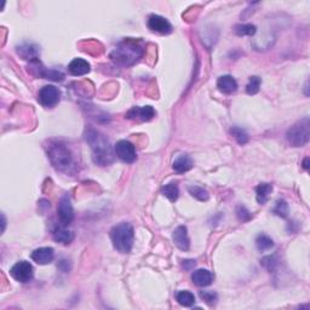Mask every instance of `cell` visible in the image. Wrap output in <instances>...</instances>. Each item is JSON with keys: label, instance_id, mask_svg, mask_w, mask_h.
<instances>
[{"label": "cell", "instance_id": "836d02e7", "mask_svg": "<svg viewBox=\"0 0 310 310\" xmlns=\"http://www.w3.org/2000/svg\"><path fill=\"white\" fill-rule=\"evenodd\" d=\"M308 161H309V157H306V159H304V168H306V170H308L309 168V165H308Z\"/></svg>", "mask_w": 310, "mask_h": 310}, {"label": "cell", "instance_id": "5b68a950", "mask_svg": "<svg viewBox=\"0 0 310 310\" xmlns=\"http://www.w3.org/2000/svg\"><path fill=\"white\" fill-rule=\"evenodd\" d=\"M310 137V121L309 118L302 119L296 122L286 133L287 142L292 147H303L309 142Z\"/></svg>", "mask_w": 310, "mask_h": 310}, {"label": "cell", "instance_id": "44dd1931", "mask_svg": "<svg viewBox=\"0 0 310 310\" xmlns=\"http://www.w3.org/2000/svg\"><path fill=\"white\" fill-rule=\"evenodd\" d=\"M53 239L59 244L68 245L73 241L74 239V235L70 230L66 229V228H57V229L53 232Z\"/></svg>", "mask_w": 310, "mask_h": 310}, {"label": "cell", "instance_id": "8fae6325", "mask_svg": "<svg viewBox=\"0 0 310 310\" xmlns=\"http://www.w3.org/2000/svg\"><path fill=\"white\" fill-rule=\"evenodd\" d=\"M148 28L155 33L168 34L172 32V24L162 16L151 15L148 18Z\"/></svg>", "mask_w": 310, "mask_h": 310}, {"label": "cell", "instance_id": "4316f807", "mask_svg": "<svg viewBox=\"0 0 310 310\" xmlns=\"http://www.w3.org/2000/svg\"><path fill=\"white\" fill-rule=\"evenodd\" d=\"M230 133H232L233 137L235 138L236 142L241 144V146H244V144L249 142V135H247V132L245 131L244 129H241V127L233 126L232 129H230Z\"/></svg>", "mask_w": 310, "mask_h": 310}, {"label": "cell", "instance_id": "83f0119b", "mask_svg": "<svg viewBox=\"0 0 310 310\" xmlns=\"http://www.w3.org/2000/svg\"><path fill=\"white\" fill-rule=\"evenodd\" d=\"M260 264L263 268H265L268 271H274L279 265V259H277L276 256H266L260 260Z\"/></svg>", "mask_w": 310, "mask_h": 310}, {"label": "cell", "instance_id": "d4e9b609", "mask_svg": "<svg viewBox=\"0 0 310 310\" xmlns=\"http://www.w3.org/2000/svg\"><path fill=\"white\" fill-rule=\"evenodd\" d=\"M188 192L193 198H195V199H198L199 201H207L210 199V194L207 193V190L201 188V187L189 186Z\"/></svg>", "mask_w": 310, "mask_h": 310}, {"label": "cell", "instance_id": "30bf717a", "mask_svg": "<svg viewBox=\"0 0 310 310\" xmlns=\"http://www.w3.org/2000/svg\"><path fill=\"white\" fill-rule=\"evenodd\" d=\"M57 213H58L59 222L62 223L63 227H68L72 224L73 219H74V210H73L72 203H70L69 198L64 195L61 200H59L58 207H57Z\"/></svg>", "mask_w": 310, "mask_h": 310}, {"label": "cell", "instance_id": "7a4b0ae2", "mask_svg": "<svg viewBox=\"0 0 310 310\" xmlns=\"http://www.w3.org/2000/svg\"><path fill=\"white\" fill-rule=\"evenodd\" d=\"M143 56L142 43L135 39H126L114 49L110 58L121 66H132Z\"/></svg>", "mask_w": 310, "mask_h": 310}, {"label": "cell", "instance_id": "277c9868", "mask_svg": "<svg viewBox=\"0 0 310 310\" xmlns=\"http://www.w3.org/2000/svg\"><path fill=\"white\" fill-rule=\"evenodd\" d=\"M110 239L116 251L121 252V254H129L131 252L133 240H135L133 227L126 222H121L114 225L110 230Z\"/></svg>", "mask_w": 310, "mask_h": 310}, {"label": "cell", "instance_id": "3957f363", "mask_svg": "<svg viewBox=\"0 0 310 310\" xmlns=\"http://www.w3.org/2000/svg\"><path fill=\"white\" fill-rule=\"evenodd\" d=\"M48 156L50 159L52 166L56 170L61 171V172H68L70 168L74 166L73 155L70 153L69 148L61 142L51 141L49 143Z\"/></svg>", "mask_w": 310, "mask_h": 310}, {"label": "cell", "instance_id": "e0dca14e", "mask_svg": "<svg viewBox=\"0 0 310 310\" xmlns=\"http://www.w3.org/2000/svg\"><path fill=\"white\" fill-rule=\"evenodd\" d=\"M217 88L223 94L230 95L238 90V83H236V80L232 75H222L217 80Z\"/></svg>", "mask_w": 310, "mask_h": 310}, {"label": "cell", "instance_id": "603a6c76", "mask_svg": "<svg viewBox=\"0 0 310 310\" xmlns=\"http://www.w3.org/2000/svg\"><path fill=\"white\" fill-rule=\"evenodd\" d=\"M176 299L181 306L183 307H192L195 303V297L189 291H179L176 295Z\"/></svg>", "mask_w": 310, "mask_h": 310}, {"label": "cell", "instance_id": "e575fe53", "mask_svg": "<svg viewBox=\"0 0 310 310\" xmlns=\"http://www.w3.org/2000/svg\"><path fill=\"white\" fill-rule=\"evenodd\" d=\"M1 217H2V232H4V230H5V224H6V221H5V216H4V214H2Z\"/></svg>", "mask_w": 310, "mask_h": 310}, {"label": "cell", "instance_id": "f546056e", "mask_svg": "<svg viewBox=\"0 0 310 310\" xmlns=\"http://www.w3.org/2000/svg\"><path fill=\"white\" fill-rule=\"evenodd\" d=\"M273 212L279 217H281V218H286L288 216V204L282 199L277 200Z\"/></svg>", "mask_w": 310, "mask_h": 310}, {"label": "cell", "instance_id": "484cf974", "mask_svg": "<svg viewBox=\"0 0 310 310\" xmlns=\"http://www.w3.org/2000/svg\"><path fill=\"white\" fill-rule=\"evenodd\" d=\"M234 32H235L236 35H240V37H244V35L252 37L257 32V27L255 24H238L234 28Z\"/></svg>", "mask_w": 310, "mask_h": 310}, {"label": "cell", "instance_id": "f1b7e54d", "mask_svg": "<svg viewBox=\"0 0 310 310\" xmlns=\"http://www.w3.org/2000/svg\"><path fill=\"white\" fill-rule=\"evenodd\" d=\"M260 84H262V80H260L259 77H251L249 80V84L246 85V92L249 95H256L259 91Z\"/></svg>", "mask_w": 310, "mask_h": 310}, {"label": "cell", "instance_id": "9a60e30c", "mask_svg": "<svg viewBox=\"0 0 310 310\" xmlns=\"http://www.w3.org/2000/svg\"><path fill=\"white\" fill-rule=\"evenodd\" d=\"M192 281L199 287L210 286L213 281V274L207 269H198L192 274Z\"/></svg>", "mask_w": 310, "mask_h": 310}, {"label": "cell", "instance_id": "d6a6232c", "mask_svg": "<svg viewBox=\"0 0 310 310\" xmlns=\"http://www.w3.org/2000/svg\"><path fill=\"white\" fill-rule=\"evenodd\" d=\"M195 264H197V263H195V260H193V259L183 260V266H184V269H187V270H190L193 266H195Z\"/></svg>", "mask_w": 310, "mask_h": 310}, {"label": "cell", "instance_id": "2e32d148", "mask_svg": "<svg viewBox=\"0 0 310 310\" xmlns=\"http://www.w3.org/2000/svg\"><path fill=\"white\" fill-rule=\"evenodd\" d=\"M90 69H91V66L84 58H74L68 64V72L72 75H74V77H80V75L88 74Z\"/></svg>", "mask_w": 310, "mask_h": 310}, {"label": "cell", "instance_id": "1f68e13d", "mask_svg": "<svg viewBox=\"0 0 310 310\" xmlns=\"http://www.w3.org/2000/svg\"><path fill=\"white\" fill-rule=\"evenodd\" d=\"M236 214H238V218L243 222L250 221L252 217L251 213H250V211L247 210L245 206H238V208H236Z\"/></svg>", "mask_w": 310, "mask_h": 310}, {"label": "cell", "instance_id": "d6986e66", "mask_svg": "<svg viewBox=\"0 0 310 310\" xmlns=\"http://www.w3.org/2000/svg\"><path fill=\"white\" fill-rule=\"evenodd\" d=\"M193 166H194V162H193L192 157L186 154L179 155L177 159L173 161V170L178 173L187 172V171H189Z\"/></svg>", "mask_w": 310, "mask_h": 310}, {"label": "cell", "instance_id": "5bb4252c", "mask_svg": "<svg viewBox=\"0 0 310 310\" xmlns=\"http://www.w3.org/2000/svg\"><path fill=\"white\" fill-rule=\"evenodd\" d=\"M31 257L38 264L45 265L52 262L55 258V252H53L52 247H40L32 252Z\"/></svg>", "mask_w": 310, "mask_h": 310}, {"label": "cell", "instance_id": "8992f818", "mask_svg": "<svg viewBox=\"0 0 310 310\" xmlns=\"http://www.w3.org/2000/svg\"><path fill=\"white\" fill-rule=\"evenodd\" d=\"M28 68L31 74H33L34 77L37 78L50 79V80L53 81H62L64 79V74L61 70L49 69V68L43 66V63L39 61V58L35 59V61H32Z\"/></svg>", "mask_w": 310, "mask_h": 310}, {"label": "cell", "instance_id": "7402d4cb", "mask_svg": "<svg viewBox=\"0 0 310 310\" xmlns=\"http://www.w3.org/2000/svg\"><path fill=\"white\" fill-rule=\"evenodd\" d=\"M256 246H257V249L259 250V251H268V250L273 249L274 247V241L273 239L269 238L268 235H265V234H260V235L257 236V239H256Z\"/></svg>", "mask_w": 310, "mask_h": 310}, {"label": "cell", "instance_id": "52a82bcc", "mask_svg": "<svg viewBox=\"0 0 310 310\" xmlns=\"http://www.w3.org/2000/svg\"><path fill=\"white\" fill-rule=\"evenodd\" d=\"M59 97H61V92L53 85L43 86L38 94V101L40 102V104L46 108L55 107L59 102Z\"/></svg>", "mask_w": 310, "mask_h": 310}, {"label": "cell", "instance_id": "6da1fadb", "mask_svg": "<svg viewBox=\"0 0 310 310\" xmlns=\"http://www.w3.org/2000/svg\"><path fill=\"white\" fill-rule=\"evenodd\" d=\"M85 141L89 143L92 152V159L95 164L100 166H107L114 161L113 147L107 137L95 129H88L85 131Z\"/></svg>", "mask_w": 310, "mask_h": 310}, {"label": "cell", "instance_id": "ac0fdd59", "mask_svg": "<svg viewBox=\"0 0 310 310\" xmlns=\"http://www.w3.org/2000/svg\"><path fill=\"white\" fill-rule=\"evenodd\" d=\"M17 53L22 57L23 59H28V61H35L39 56V48L34 44H22L17 48Z\"/></svg>", "mask_w": 310, "mask_h": 310}, {"label": "cell", "instance_id": "4dcf8cb0", "mask_svg": "<svg viewBox=\"0 0 310 310\" xmlns=\"http://www.w3.org/2000/svg\"><path fill=\"white\" fill-rule=\"evenodd\" d=\"M200 297L203 301H205V303H207L208 306H214L218 299L216 292L213 291H200Z\"/></svg>", "mask_w": 310, "mask_h": 310}, {"label": "cell", "instance_id": "4fadbf2b", "mask_svg": "<svg viewBox=\"0 0 310 310\" xmlns=\"http://www.w3.org/2000/svg\"><path fill=\"white\" fill-rule=\"evenodd\" d=\"M173 243L182 251H188L190 247V240L188 236V229L184 225H179L172 234Z\"/></svg>", "mask_w": 310, "mask_h": 310}, {"label": "cell", "instance_id": "ffe728a7", "mask_svg": "<svg viewBox=\"0 0 310 310\" xmlns=\"http://www.w3.org/2000/svg\"><path fill=\"white\" fill-rule=\"evenodd\" d=\"M273 190V186L269 183H260L259 186L256 187V194H257V201L260 205H264V204L269 199V194Z\"/></svg>", "mask_w": 310, "mask_h": 310}, {"label": "cell", "instance_id": "cb8c5ba5", "mask_svg": "<svg viewBox=\"0 0 310 310\" xmlns=\"http://www.w3.org/2000/svg\"><path fill=\"white\" fill-rule=\"evenodd\" d=\"M162 194L165 195V197L167 198V199H170L171 201H176L178 199V195H179V189H178V186L176 183H168V184H165L164 187H162L161 189Z\"/></svg>", "mask_w": 310, "mask_h": 310}, {"label": "cell", "instance_id": "ba28073f", "mask_svg": "<svg viewBox=\"0 0 310 310\" xmlns=\"http://www.w3.org/2000/svg\"><path fill=\"white\" fill-rule=\"evenodd\" d=\"M10 274L16 281L18 282H28L33 279L34 275V269L33 265L31 264L27 260H21V262H17L15 265L12 266L11 270H10Z\"/></svg>", "mask_w": 310, "mask_h": 310}, {"label": "cell", "instance_id": "7c38bea8", "mask_svg": "<svg viewBox=\"0 0 310 310\" xmlns=\"http://www.w3.org/2000/svg\"><path fill=\"white\" fill-rule=\"evenodd\" d=\"M126 119L137 121H151L155 116V110L151 105L146 107H133L126 113Z\"/></svg>", "mask_w": 310, "mask_h": 310}, {"label": "cell", "instance_id": "9c48e42d", "mask_svg": "<svg viewBox=\"0 0 310 310\" xmlns=\"http://www.w3.org/2000/svg\"><path fill=\"white\" fill-rule=\"evenodd\" d=\"M114 152H115V155L119 159L122 160L124 162H127V164H132L137 159L135 146L131 142H129V141H119L115 144V147H114Z\"/></svg>", "mask_w": 310, "mask_h": 310}]
</instances>
